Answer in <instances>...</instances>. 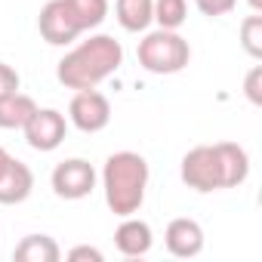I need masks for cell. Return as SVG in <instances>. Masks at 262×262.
Listing matches in <instances>:
<instances>
[{
	"instance_id": "obj_2",
	"label": "cell",
	"mask_w": 262,
	"mask_h": 262,
	"mask_svg": "<svg viewBox=\"0 0 262 262\" xmlns=\"http://www.w3.org/2000/svg\"><path fill=\"white\" fill-rule=\"evenodd\" d=\"M123 65V47L111 34H93L62 56L56 77L68 90H93Z\"/></svg>"
},
{
	"instance_id": "obj_21",
	"label": "cell",
	"mask_w": 262,
	"mask_h": 262,
	"mask_svg": "<svg viewBox=\"0 0 262 262\" xmlns=\"http://www.w3.org/2000/svg\"><path fill=\"white\" fill-rule=\"evenodd\" d=\"M68 259H71V262H80V259L102 262L105 256H102V250H96V247H74V250H68Z\"/></svg>"
},
{
	"instance_id": "obj_10",
	"label": "cell",
	"mask_w": 262,
	"mask_h": 262,
	"mask_svg": "<svg viewBox=\"0 0 262 262\" xmlns=\"http://www.w3.org/2000/svg\"><path fill=\"white\" fill-rule=\"evenodd\" d=\"M151 241H155L151 225H148L145 219H136V216H123V222H120L117 231H114V247H117L123 256H129V259L145 256V253L151 250Z\"/></svg>"
},
{
	"instance_id": "obj_23",
	"label": "cell",
	"mask_w": 262,
	"mask_h": 262,
	"mask_svg": "<svg viewBox=\"0 0 262 262\" xmlns=\"http://www.w3.org/2000/svg\"><path fill=\"white\" fill-rule=\"evenodd\" d=\"M247 4L253 7V13H259V10H262V0H247Z\"/></svg>"
},
{
	"instance_id": "obj_4",
	"label": "cell",
	"mask_w": 262,
	"mask_h": 262,
	"mask_svg": "<svg viewBox=\"0 0 262 262\" xmlns=\"http://www.w3.org/2000/svg\"><path fill=\"white\" fill-rule=\"evenodd\" d=\"M136 56H139V65L151 74H179L191 59V47L182 34L158 28L139 40Z\"/></svg>"
},
{
	"instance_id": "obj_12",
	"label": "cell",
	"mask_w": 262,
	"mask_h": 262,
	"mask_svg": "<svg viewBox=\"0 0 262 262\" xmlns=\"http://www.w3.org/2000/svg\"><path fill=\"white\" fill-rule=\"evenodd\" d=\"M13 259L16 262H59L62 250L50 234H28L16 244Z\"/></svg>"
},
{
	"instance_id": "obj_22",
	"label": "cell",
	"mask_w": 262,
	"mask_h": 262,
	"mask_svg": "<svg viewBox=\"0 0 262 262\" xmlns=\"http://www.w3.org/2000/svg\"><path fill=\"white\" fill-rule=\"evenodd\" d=\"M10 161H13V155H10V151H7L4 145H0V173H4V170L10 167Z\"/></svg>"
},
{
	"instance_id": "obj_17",
	"label": "cell",
	"mask_w": 262,
	"mask_h": 262,
	"mask_svg": "<svg viewBox=\"0 0 262 262\" xmlns=\"http://www.w3.org/2000/svg\"><path fill=\"white\" fill-rule=\"evenodd\" d=\"M241 43L253 59L262 56V16L259 13H253L241 22Z\"/></svg>"
},
{
	"instance_id": "obj_3",
	"label": "cell",
	"mask_w": 262,
	"mask_h": 262,
	"mask_svg": "<svg viewBox=\"0 0 262 262\" xmlns=\"http://www.w3.org/2000/svg\"><path fill=\"white\" fill-rule=\"evenodd\" d=\"M105 204L114 216H133L145 204L148 188V161L136 151H117L102 167Z\"/></svg>"
},
{
	"instance_id": "obj_15",
	"label": "cell",
	"mask_w": 262,
	"mask_h": 262,
	"mask_svg": "<svg viewBox=\"0 0 262 262\" xmlns=\"http://www.w3.org/2000/svg\"><path fill=\"white\" fill-rule=\"evenodd\" d=\"M151 16H155V22L161 28L176 31L188 19V4H185V0H155V4H151Z\"/></svg>"
},
{
	"instance_id": "obj_13",
	"label": "cell",
	"mask_w": 262,
	"mask_h": 262,
	"mask_svg": "<svg viewBox=\"0 0 262 262\" xmlns=\"http://www.w3.org/2000/svg\"><path fill=\"white\" fill-rule=\"evenodd\" d=\"M34 108H37V102L19 90L4 96L0 99V129H22L25 120L34 114Z\"/></svg>"
},
{
	"instance_id": "obj_8",
	"label": "cell",
	"mask_w": 262,
	"mask_h": 262,
	"mask_svg": "<svg viewBox=\"0 0 262 262\" xmlns=\"http://www.w3.org/2000/svg\"><path fill=\"white\" fill-rule=\"evenodd\" d=\"M37 28H40V37L53 47H65L71 40H77L83 34L74 10L68 0H50V4L40 10V19H37Z\"/></svg>"
},
{
	"instance_id": "obj_18",
	"label": "cell",
	"mask_w": 262,
	"mask_h": 262,
	"mask_svg": "<svg viewBox=\"0 0 262 262\" xmlns=\"http://www.w3.org/2000/svg\"><path fill=\"white\" fill-rule=\"evenodd\" d=\"M244 93L253 105H262V65H253L247 80H244Z\"/></svg>"
},
{
	"instance_id": "obj_16",
	"label": "cell",
	"mask_w": 262,
	"mask_h": 262,
	"mask_svg": "<svg viewBox=\"0 0 262 262\" xmlns=\"http://www.w3.org/2000/svg\"><path fill=\"white\" fill-rule=\"evenodd\" d=\"M68 4H71V10H74L83 31L99 28L105 22V16H108V0H68Z\"/></svg>"
},
{
	"instance_id": "obj_9",
	"label": "cell",
	"mask_w": 262,
	"mask_h": 262,
	"mask_svg": "<svg viewBox=\"0 0 262 262\" xmlns=\"http://www.w3.org/2000/svg\"><path fill=\"white\" fill-rule=\"evenodd\" d=\"M164 244H167V250H170L173 256L191 259V256H198V253L204 250V228H201V222H194V219H188V216H179V219H173V222L167 225Z\"/></svg>"
},
{
	"instance_id": "obj_7",
	"label": "cell",
	"mask_w": 262,
	"mask_h": 262,
	"mask_svg": "<svg viewBox=\"0 0 262 262\" xmlns=\"http://www.w3.org/2000/svg\"><path fill=\"white\" fill-rule=\"evenodd\" d=\"M50 182H53V191H56L59 198H65V201H80V198L93 194V188H96V170H93V164L83 161V158H68V161L56 164Z\"/></svg>"
},
{
	"instance_id": "obj_19",
	"label": "cell",
	"mask_w": 262,
	"mask_h": 262,
	"mask_svg": "<svg viewBox=\"0 0 262 262\" xmlns=\"http://www.w3.org/2000/svg\"><path fill=\"white\" fill-rule=\"evenodd\" d=\"M194 4H198V10H201L204 16L216 19V16H228V13L237 7V0H194Z\"/></svg>"
},
{
	"instance_id": "obj_11",
	"label": "cell",
	"mask_w": 262,
	"mask_h": 262,
	"mask_svg": "<svg viewBox=\"0 0 262 262\" xmlns=\"http://www.w3.org/2000/svg\"><path fill=\"white\" fill-rule=\"evenodd\" d=\"M31 188H34L31 167L13 158L10 167L0 173V204H22V201H28Z\"/></svg>"
},
{
	"instance_id": "obj_20",
	"label": "cell",
	"mask_w": 262,
	"mask_h": 262,
	"mask_svg": "<svg viewBox=\"0 0 262 262\" xmlns=\"http://www.w3.org/2000/svg\"><path fill=\"white\" fill-rule=\"evenodd\" d=\"M19 90V71L7 62H0V99Z\"/></svg>"
},
{
	"instance_id": "obj_14",
	"label": "cell",
	"mask_w": 262,
	"mask_h": 262,
	"mask_svg": "<svg viewBox=\"0 0 262 262\" xmlns=\"http://www.w3.org/2000/svg\"><path fill=\"white\" fill-rule=\"evenodd\" d=\"M151 4L155 0H117L114 4V13H117V22L123 31H145L155 16H151Z\"/></svg>"
},
{
	"instance_id": "obj_5",
	"label": "cell",
	"mask_w": 262,
	"mask_h": 262,
	"mask_svg": "<svg viewBox=\"0 0 262 262\" xmlns=\"http://www.w3.org/2000/svg\"><path fill=\"white\" fill-rule=\"evenodd\" d=\"M68 120L80 133H99L111 123V102L105 93L93 90H74V99L68 105Z\"/></svg>"
},
{
	"instance_id": "obj_6",
	"label": "cell",
	"mask_w": 262,
	"mask_h": 262,
	"mask_svg": "<svg viewBox=\"0 0 262 262\" xmlns=\"http://www.w3.org/2000/svg\"><path fill=\"white\" fill-rule=\"evenodd\" d=\"M22 133L34 151H53L62 145L65 133H68V120L56 108H34V114L22 126Z\"/></svg>"
},
{
	"instance_id": "obj_1",
	"label": "cell",
	"mask_w": 262,
	"mask_h": 262,
	"mask_svg": "<svg viewBox=\"0 0 262 262\" xmlns=\"http://www.w3.org/2000/svg\"><path fill=\"white\" fill-rule=\"evenodd\" d=\"M179 176L188 188L207 194L222 188H237L250 176V155L237 142H216V145H194L179 167Z\"/></svg>"
}]
</instances>
